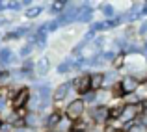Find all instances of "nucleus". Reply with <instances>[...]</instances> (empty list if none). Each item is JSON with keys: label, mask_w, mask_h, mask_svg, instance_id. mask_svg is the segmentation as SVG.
<instances>
[{"label": "nucleus", "mask_w": 147, "mask_h": 132, "mask_svg": "<svg viewBox=\"0 0 147 132\" xmlns=\"http://www.w3.org/2000/svg\"><path fill=\"white\" fill-rule=\"evenodd\" d=\"M121 73L119 71H112V69H106L104 71V86L102 89H112L115 86V84H119V80H121Z\"/></svg>", "instance_id": "9"}, {"label": "nucleus", "mask_w": 147, "mask_h": 132, "mask_svg": "<svg viewBox=\"0 0 147 132\" xmlns=\"http://www.w3.org/2000/svg\"><path fill=\"white\" fill-rule=\"evenodd\" d=\"M43 26L47 28L49 34H54V32H58V30H60V22H58V19H50V21L43 22Z\"/></svg>", "instance_id": "19"}, {"label": "nucleus", "mask_w": 147, "mask_h": 132, "mask_svg": "<svg viewBox=\"0 0 147 132\" xmlns=\"http://www.w3.org/2000/svg\"><path fill=\"white\" fill-rule=\"evenodd\" d=\"M125 65H127V54L117 52L115 58L112 60V63H110V69H112V71H119V73H121L123 69H125Z\"/></svg>", "instance_id": "14"}, {"label": "nucleus", "mask_w": 147, "mask_h": 132, "mask_svg": "<svg viewBox=\"0 0 147 132\" xmlns=\"http://www.w3.org/2000/svg\"><path fill=\"white\" fill-rule=\"evenodd\" d=\"M140 114H142L140 104H138V106H132V104H123L121 115H119V123H121V125L136 123V119H138V115H140Z\"/></svg>", "instance_id": "6"}, {"label": "nucleus", "mask_w": 147, "mask_h": 132, "mask_svg": "<svg viewBox=\"0 0 147 132\" xmlns=\"http://www.w3.org/2000/svg\"><path fill=\"white\" fill-rule=\"evenodd\" d=\"M140 108H142V112H147V97H144V99H142Z\"/></svg>", "instance_id": "22"}, {"label": "nucleus", "mask_w": 147, "mask_h": 132, "mask_svg": "<svg viewBox=\"0 0 147 132\" xmlns=\"http://www.w3.org/2000/svg\"><path fill=\"white\" fill-rule=\"evenodd\" d=\"M6 9H7V4L0 0V13H4V11H6Z\"/></svg>", "instance_id": "23"}, {"label": "nucleus", "mask_w": 147, "mask_h": 132, "mask_svg": "<svg viewBox=\"0 0 147 132\" xmlns=\"http://www.w3.org/2000/svg\"><path fill=\"white\" fill-rule=\"evenodd\" d=\"M6 4H7V9H11V11H21V9H22V2L9 0V2H6Z\"/></svg>", "instance_id": "20"}, {"label": "nucleus", "mask_w": 147, "mask_h": 132, "mask_svg": "<svg viewBox=\"0 0 147 132\" xmlns=\"http://www.w3.org/2000/svg\"><path fill=\"white\" fill-rule=\"evenodd\" d=\"M102 132H123L121 123L119 121H108L106 125L102 127Z\"/></svg>", "instance_id": "18"}, {"label": "nucleus", "mask_w": 147, "mask_h": 132, "mask_svg": "<svg viewBox=\"0 0 147 132\" xmlns=\"http://www.w3.org/2000/svg\"><path fill=\"white\" fill-rule=\"evenodd\" d=\"M73 91V86H71V80H65V82L58 84L56 88L52 89V95H50V100H52V106L54 108H61L63 110V102L67 100L69 93ZM75 93V91H73Z\"/></svg>", "instance_id": "2"}, {"label": "nucleus", "mask_w": 147, "mask_h": 132, "mask_svg": "<svg viewBox=\"0 0 147 132\" xmlns=\"http://www.w3.org/2000/svg\"><path fill=\"white\" fill-rule=\"evenodd\" d=\"M119 88H121L123 97H125V95L138 93V91H140V88H142V84H140V80H138L136 76H132V75H123L121 80H119Z\"/></svg>", "instance_id": "4"}, {"label": "nucleus", "mask_w": 147, "mask_h": 132, "mask_svg": "<svg viewBox=\"0 0 147 132\" xmlns=\"http://www.w3.org/2000/svg\"><path fill=\"white\" fill-rule=\"evenodd\" d=\"M73 63H75V58L73 56H67L56 65V73L58 75H67V73L73 71Z\"/></svg>", "instance_id": "12"}, {"label": "nucleus", "mask_w": 147, "mask_h": 132, "mask_svg": "<svg viewBox=\"0 0 147 132\" xmlns=\"http://www.w3.org/2000/svg\"><path fill=\"white\" fill-rule=\"evenodd\" d=\"M71 86L76 97H86L91 91V84H90V73H82V75H76L75 78H71Z\"/></svg>", "instance_id": "3"}, {"label": "nucleus", "mask_w": 147, "mask_h": 132, "mask_svg": "<svg viewBox=\"0 0 147 132\" xmlns=\"http://www.w3.org/2000/svg\"><path fill=\"white\" fill-rule=\"evenodd\" d=\"M136 123H138L140 127H144V129H147V112H142V114L138 115Z\"/></svg>", "instance_id": "21"}, {"label": "nucleus", "mask_w": 147, "mask_h": 132, "mask_svg": "<svg viewBox=\"0 0 147 132\" xmlns=\"http://www.w3.org/2000/svg\"><path fill=\"white\" fill-rule=\"evenodd\" d=\"M52 71V61H50V58H47V56H43V58H39V60L36 61V76L37 78H45V76L49 75V73Z\"/></svg>", "instance_id": "8"}, {"label": "nucleus", "mask_w": 147, "mask_h": 132, "mask_svg": "<svg viewBox=\"0 0 147 132\" xmlns=\"http://www.w3.org/2000/svg\"><path fill=\"white\" fill-rule=\"evenodd\" d=\"M86 102H84V99H80V97H75V99L67 100V104L63 106V117L67 119L69 123H75L78 121V119H82L84 115H86Z\"/></svg>", "instance_id": "1"}, {"label": "nucleus", "mask_w": 147, "mask_h": 132, "mask_svg": "<svg viewBox=\"0 0 147 132\" xmlns=\"http://www.w3.org/2000/svg\"><path fill=\"white\" fill-rule=\"evenodd\" d=\"M142 45H144V43H142ZM142 56H144V61L147 63V46L145 45H144V50H142Z\"/></svg>", "instance_id": "24"}, {"label": "nucleus", "mask_w": 147, "mask_h": 132, "mask_svg": "<svg viewBox=\"0 0 147 132\" xmlns=\"http://www.w3.org/2000/svg\"><path fill=\"white\" fill-rule=\"evenodd\" d=\"M0 43H2V41H0Z\"/></svg>", "instance_id": "25"}, {"label": "nucleus", "mask_w": 147, "mask_h": 132, "mask_svg": "<svg viewBox=\"0 0 147 132\" xmlns=\"http://www.w3.org/2000/svg\"><path fill=\"white\" fill-rule=\"evenodd\" d=\"M45 11V4H34L32 7H28V9H24V17L30 19V21H34V19L41 17Z\"/></svg>", "instance_id": "13"}, {"label": "nucleus", "mask_w": 147, "mask_h": 132, "mask_svg": "<svg viewBox=\"0 0 147 132\" xmlns=\"http://www.w3.org/2000/svg\"><path fill=\"white\" fill-rule=\"evenodd\" d=\"M34 50H36V48H34L32 43H24V45L21 46V50H19L17 56L21 58V61L22 60H28V58H32V52H34Z\"/></svg>", "instance_id": "17"}, {"label": "nucleus", "mask_w": 147, "mask_h": 132, "mask_svg": "<svg viewBox=\"0 0 147 132\" xmlns=\"http://www.w3.org/2000/svg\"><path fill=\"white\" fill-rule=\"evenodd\" d=\"M88 30H91L93 34L100 36L102 32H106V30H108V21H95V22H91V26Z\"/></svg>", "instance_id": "16"}, {"label": "nucleus", "mask_w": 147, "mask_h": 132, "mask_svg": "<svg viewBox=\"0 0 147 132\" xmlns=\"http://www.w3.org/2000/svg\"><path fill=\"white\" fill-rule=\"evenodd\" d=\"M91 91H100L104 86V71H90Z\"/></svg>", "instance_id": "11"}, {"label": "nucleus", "mask_w": 147, "mask_h": 132, "mask_svg": "<svg viewBox=\"0 0 147 132\" xmlns=\"http://www.w3.org/2000/svg\"><path fill=\"white\" fill-rule=\"evenodd\" d=\"M99 11L104 15V21H112V19L117 15L114 4H99Z\"/></svg>", "instance_id": "15"}, {"label": "nucleus", "mask_w": 147, "mask_h": 132, "mask_svg": "<svg viewBox=\"0 0 147 132\" xmlns=\"http://www.w3.org/2000/svg\"><path fill=\"white\" fill-rule=\"evenodd\" d=\"M30 97H32V88H30V86H22V88H21V91L15 95V99L9 102V108H11V110H21V108H28Z\"/></svg>", "instance_id": "5"}, {"label": "nucleus", "mask_w": 147, "mask_h": 132, "mask_svg": "<svg viewBox=\"0 0 147 132\" xmlns=\"http://www.w3.org/2000/svg\"><path fill=\"white\" fill-rule=\"evenodd\" d=\"M63 119H65V117H63V110H61V108H54V106H52V110H50L49 114L45 115V129L54 130L61 121H63Z\"/></svg>", "instance_id": "7"}, {"label": "nucleus", "mask_w": 147, "mask_h": 132, "mask_svg": "<svg viewBox=\"0 0 147 132\" xmlns=\"http://www.w3.org/2000/svg\"><path fill=\"white\" fill-rule=\"evenodd\" d=\"M91 129H95V125L86 117V115H84L82 119L71 123V129H69V132H90Z\"/></svg>", "instance_id": "10"}]
</instances>
